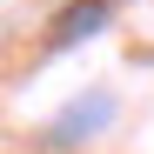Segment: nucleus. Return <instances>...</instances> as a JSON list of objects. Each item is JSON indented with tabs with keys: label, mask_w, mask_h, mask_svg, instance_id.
I'll return each instance as SVG.
<instances>
[{
	"label": "nucleus",
	"mask_w": 154,
	"mask_h": 154,
	"mask_svg": "<svg viewBox=\"0 0 154 154\" xmlns=\"http://www.w3.org/2000/svg\"><path fill=\"white\" fill-rule=\"evenodd\" d=\"M100 20H107V7H81V14H67V20H60V34L74 40V34H87V27H100Z\"/></svg>",
	"instance_id": "obj_1"
}]
</instances>
